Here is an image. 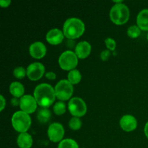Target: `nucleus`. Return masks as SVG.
I'll use <instances>...</instances> for the list:
<instances>
[{"label":"nucleus","instance_id":"obj_1","mask_svg":"<svg viewBox=\"0 0 148 148\" xmlns=\"http://www.w3.org/2000/svg\"><path fill=\"white\" fill-rule=\"evenodd\" d=\"M33 95L38 105L42 108H49L53 104L56 98L54 88L47 83H41L37 85Z\"/></svg>","mask_w":148,"mask_h":148},{"label":"nucleus","instance_id":"obj_2","mask_svg":"<svg viewBox=\"0 0 148 148\" xmlns=\"http://www.w3.org/2000/svg\"><path fill=\"white\" fill-rule=\"evenodd\" d=\"M85 32V24L77 17L69 18L65 21L63 25V33L64 36L69 39H75L80 37Z\"/></svg>","mask_w":148,"mask_h":148},{"label":"nucleus","instance_id":"obj_3","mask_svg":"<svg viewBox=\"0 0 148 148\" xmlns=\"http://www.w3.org/2000/svg\"><path fill=\"white\" fill-rule=\"evenodd\" d=\"M110 18L111 21L116 25H124L128 21L130 18V10L126 4H114L110 11Z\"/></svg>","mask_w":148,"mask_h":148},{"label":"nucleus","instance_id":"obj_4","mask_svg":"<svg viewBox=\"0 0 148 148\" xmlns=\"http://www.w3.org/2000/svg\"><path fill=\"white\" fill-rule=\"evenodd\" d=\"M12 125L18 132H27L31 125V118L29 114L23 111H17L12 117Z\"/></svg>","mask_w":148,"mask_h":148},{"label":"nucleus","instance_id":"obj_5","mask_svg":"<svg viewBox=\"0 0 148 148\" xmlns=\"http://www.w3.org/2000/svg\"><path fill=\"white\" fill-rule=\"evenodd\" d=\"M59 64L60 67L64 70H73L78 64V57L75 52L69 50L66 51L59 56Z\"/></svg>","mask_w":148,"mask_h":148},{"label":"nucleus","instance_id":"obj_6","mask_svg":"<svg viewBox=\"0 0 148 148\" xmlns=\"http://www.w3.org/2000/svg\"><path fill=\"white\" fill-rule=\"evenodd\" d=\"M56 97L60 101L69 99L73 94V86L67 79H62L56 84L54 88Z\"/></svg>","mask_w":148,"mask_h":148},{"label":"nucleus","instance_id":"obj_7","mask_svg":"<svg viewBox=\"0 0 148 148\" xmlns=\"http://www.w3.org/2000/svg\"><path fill=\"white\" fill-rule=\"evenodd\" d=\"M68 108L74 117H82L87 112V105L85 101L79 97H75L69 100Z\"/></svg>","mask_w":148,"mask_h":148},{"label":"nucleus","instance_id":"obj_8","mask_svg":"<svg viewBox=\"0 0 148 148\" xmlns=\"http://www.w3.org/2000/svg\"><path fill=\"white\" fill-rule=\"evenodd\" d=\"M27 76L30 80L36 81L40 79L45 73V67L40 62H34L27 66Z\"/></svg>","mask_w":148,"mask_h":148},{"label":"nucleus","instance_id":"obj_9","mask_svg":"<svg viewBox=\"0 0 148 148\" xmlns=\"http://www.w3.org/2000/svg\"><path fill=\"white\" fill-rule=\"evenodd\" d=\"M64 135V129L59 123H52L48 129V136L53 143L62 141Z\"/></svg>","mask_w":148,"mask_h":148},{"label":"nucleus","instance_id":"obj_10","mask_svg":"<svg viewBox=\"0 0 148 148\" xmlns=\"http://www.w3.org/2000/svg\"><path fill=\"white\" fill-rule=\"evenodd\" d=\"M37 101L34 96L30 95H25L20 98V107L22 111L27 114H33L37 108Z\"/></svg>","mask_w":148,"mask_h":148},{"label":"nucleus","instance_id":"obj_11","mask_svg":"<svg viewBox=\"0 0 148 148\" xmlns=\"http://www.w3.org/2000/svg\"><path fill=\"white\" fill-rule=\"evenodd\" d=\"M121 128L125 132H132L137 127V121L135 117L132 115L127 114L123 116L119 121Z\"/></svg>","mask_w":148,"mask_h":148},{"label":"nucleus","instance_id":"obj_12","mask_svg":"<svg viewBox=\"0 0 148 148\" xmlns=\"http://www.w3.org/2000/svg\"><path fill=\"white\" fill-rule=\"evenodd\" d=\"M29 52L30 56L34 59H42L46 53V47L42 42L36 41L30 45Z\"/></svg>","mask_w":148,"mask_h":148},{"label":"nucleus","instance_id":"obj_13","mask_svg":"<svg viewBox=\"0 0 148 148\" xmlns=\"http://www.w3.org/2000/svg\"><path fill=\"white\" fill-rule=\"evenodd\" d=\"M64 35L63 31L58 28H53L48 32L46 38L50 44L58 45L62 43L64 39Z\"/></svg>","mask_w":148,"mask_h":148},{"label":"nucleus","instance_id":"obj_14","mask_svg":"<svg viewBox=\"0 0 148 148\" xmlns=\"http://www.w3.org/2000/svg\"><path fill=\"white\" fill-rule=\"evenodd\" d=\"M91 52V45L87 41H81L75 47V54L79 59H85Z\"/></svg>","mask_w":148,"mask_h":148},{"label":"nucleus","instance_id":"obj_15","mask_svg":"<svg viewBox=\"0 0 148 148\" xmlns=\"http://www.w3.org/2000/svg\"><path fill=\"white\" fill-rule=\"evenodd\" d=\"M17 143L20 148H30L33 145V138L28 133H20L17 137Z\"/></svg>","mask_w":148,"mask_h":148},{"label":"nucleus","instance_id":"obj_16","mask_svg":"<svg viewBox=\"0 0 148 148\" xmlns=\"http://www.w3.org/2000/svg\"><path fill=\"white\" fill-rule=\"evenodd\" d=\"M137 23L140 30H148V9L140 12L137 17Z\"/></svg>","mask_w":148,"mask_h":148},{"label":"nucleus","instance_id":"obj_17","mask_svg":"<svg viewBox=\"0 0 148 148\" xmlns=\"http://www.w3.org/2000/svg\"><path fill=\"white\" fill-rule=\"evenodd\" d=\"M10 92L15 98H22L25 92L24 86L19 82H12L10 85Z\"/></svg>","mask_w":148,"mask_h":148},{"label":"nucleus","instance_id":"obj_18","mask_svg":"<svg viewBox=\"0 0 148 148\" xmlns=\"http://www.w3.org/2000/svg\"><path fill=\"white\" fill-rule=\"evenodd\" d=\"M51 116V112L48 108H41L38 111L37 118L38 120L41 124H46L50 120Z\"/></svg>","mask_w":148,"mask_h":148},{"label":"nucleus","instance_id":"obj_19","mask_svg":"<svg viewBox=\"0 0 148 148\" xmlns=\"http://www.w3.org/2000/svg\"><path fill=\"white\" fill-rule=\"evenodd\" d=\"M67 80L70 82L72 85H76L78 84L81 81L82 79V75L77 69H73V70L69 71L67 76Z\"/></svg>","mask_w":148,"mask_h":148},{"label":"nucleus","instance_id":"obj_20","mask_svg":"<svg viewBox=\"0 0 148 148\" xmlns=\"http://www.w3.org/2000/svg\"><path fill=\"white\" fill-rule=\"evenodd\" d=\"M58 148H79V146L72 139H65L59 143Z\"/></svg>","mask_w":148,"mask_h":148},{"label":"nucleus","instance_id":"obj_21","mask_svg":"<svg viewBox=\"0 0 148 148\" xmlns=\"http://www.w3.org/2000/svg\"><path fill=\"white\" fill-rule=\"evenodd\" d=\"M53 112L58 116H61L66 112V105L63 101H59L54 104L53 107Z\"/></svg>","mask_w":148,"mask_h":148},{"label":"nucleus","instance_id":"obj_22","mask_svg":"<svg viewBox=\"0 0 148 148\" xmlns=\"http://www.w3.org/2000/svg\"><path fill=\"white\" fill-rule=\"evenodd\" d=\"M140 33H141V30L137 25L130 26L127 30V35L132 38H136L139 37Z\"/></svg>","mask_w":148,"mask_h":148},{"label":"nucleus","instance_id":"obj_23","mask_svg":"<svg viewBox=\"0 0 148 148\" xmlns=\"http://www.w3.org/2000/svg\"><path fill=\"white\" fill-rule=\"evenodd\" d=\"M69 126L72 130H78L82 127V121L78 117H72L69 121Z\"/></svg>","mask_w":148,"mask_h":148},{"label":"nucleus","instance_id":"obj_24","mask_svg":"<svg viewBox=\"0 0 148 148\" xmlns=\"http://www.w3.org/2000/svg\"><path fill=\"white\" fill-rule=\"evenodd\" d=\"M13 74L17 79H23L25 77V75H27V71L23 66H17L14 69Z\"/></svg>","mask_w":148,"mask_h":148},{"label":"nucleus","instance_id":"obj_25","mask_svg":"<svg viewBox=\"0 0 148 148\" xmlns=\"http://www.w3.org/2000/svg\"><path fill=\"white\" fill-rule=\"evenodd\" d=\"M105 43L106 47L110 51H114L116 47V43L115 40L111 38H107L105 40Z\"/></svg>","mask_w":148,"mask_h":148},{"label":"nucleus","instance_id":"obj_26","mask_svg":"<svg viewBox=\"0 0 148 148\" xmlns=\"http://www.w3.org/2000/svg\"><path fill=\"white\" fill-rule=\"evenodd\" d=\"M111 56L109 50H103L101 53V58L103 61H107Z\"/></svg>","mask_w":148,"mask_h":148},{"label":"nucleus","instance_id":"obj_27","mask_svg":"<svg viewBox=\"0 0 148 148\" xmlns=\"http://www.w3.org/2000/svg\"><path fill=\"white\" fill-rule=\"evenodd\" d=\"M46 78H47L48 79H50V80H53V79H56V75L54 72H46V75H45Z\"/></svg>","mask_w":148,"mask_h":148},{"label":"nucleus","instance_id":"obj_28","mask_svg":"<svg viewBox=\"0 0 148 148\" xmlns=\"http://www.w3.org/2000/svg\"><path fill=\"white\" fill-rule=\"evenodd\" d=\"M11 104L13 106H20V98L19 99L18 98L13 97V98L11 99Z\"/></svg>","mask_w":148,"mask_h":148},{"label":"nucleus","instance_id":"obj_29","mask_svg":"<svg viewBox=\"0 0 148 148\" xmlns=\"http://www.w3.org/2000/svg\"><path fill=\"white\" fill-rule=\"evenodd\" d=\"M11 4L10 0H1L0 1V5L1 7H7Z\"/></svg>","mask_w":148,"mask_h":148},{"label":"nucleus","instance_id":"obj_30","mask_svg":"<svg viewBox=\"0 0 148 148\" xmlns=\"http://www.w3.org/2000/svg\"><path fill=\"white\" fill-rule=\"evenodd\" d=\"M0 101H1V109H0V111H2L6 106V101L3 95H0Z\"/></svg>","mask_w":148,"mask_h":148},{"label":"nucleus","instance_id":"obj_31","mask_svg":"<svg viewBox=\"0 0 148 148\" xmlns=\"http://www.w3.org/2000/svg\"><path fill=\"white\" fill-rule=\"evenodd\" d=\"M144 131H145V136L147 137V139H148V121L146 123L145 126Z\"/></svg>","mask_w":148,"mask_h":148},{"label":"nucleus","instance_id":"obj_32","mask_svg":"<svg viewBox=\"0 0 148 148\" xmlns=\"http://www.w3.org/2000/svg\"><path fill=\"white\" fill-rule=\"evenodd\" d=\"M147 40H148V33H147Z\"/></svg>","mask_w":148,"mask_h":148}]
</instances>
